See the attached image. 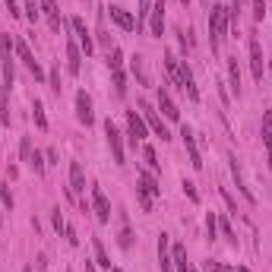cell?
Masks as SVG:
<instances>
[{"label": "cell", "instance_id": "cell-5", "mask_svg": "<svg viewBox=\"0 0 272 272\" xmlns=\"http://www.w3.org/2000/svg\"><path fill=\"white\" fill-rule=\"evenodd\" d=\"M127 136H130L133 143H140V140H146V136H149V124L143 120V114L127 111Z\"/></svg>", "mask_w": 272, "mask_h": 272}, {"label": "cell", "instance_id": "cell-13", "mask_svg": "<svg viewBox=\"0 0 272 272\" xmlns=\"http://www.w3.org/2000/svg\"><path fill=\"white\" fill-rule=\"evenodd\" d=\"M108 10H111V22L117 29H124V32H136V19H133L124 7H108Z\"/></svg>", "mask_w": 272, "mask_h": 272}, {"label": "cell", "instance_id": "cell-32", "mask_svg": "<svg viewBox=\"0 0 272 272\" xmlns=\"http://www.w3.org/2000/svg\"><path fill=\"white\" fill-rule=\"evenodd\" d=\"M117 244L124 247V250H130V247H133V231H130V225H124V228H120V238H117Z\"/></svg>", "mask_w": 272, "mask_h": 272}, {"label": "cell", "instance_id": "cell-1", "mask_svg": "<svg viewBox=\"0 0 272 272\" xmlns=\"http://www.w3.org/2000/svg\"><path fill=\"white\" fill-rule=\"evenodd\" d=\"M228 26H231V16H228V7H225V3L212 7V16H209V45H212V51H219L222 38L228 35Z\"/></svg>", "mask_w": 272, "mask_h": 272}, {"label": "cell", "instance_id": "cell-39", "mask_svg": "<svg viewBox=\"0 0 272 272\" xmlns=\"http://www.w3.org/2000/svg\"><path fill=\"white\" fill-rule=\"evenodd\" d=\"M19 155H22V161H29V155H32V140H29V136H22V146H19Z\"/></svg>", "mask_w": 272, "mask_h": 272}, {"label": "cell", "instance_id": "cell-15", "mask_svg": "<svg viewBox=\"0 0 272 272\" xmlns=\"http://www.w3.org/2000/svg\"><path fill=\"white\" fill-rule=\"evenodd\" d=\"M66 70L73 76H80V70H82V54H80V45L73 38L66 41Z\"/></svg>", "mask_w": 272, "mask_h": 272}, {"label": "cell", "instance_id": "cell-31", "mask_svg": "<svg viewBox=\"0 0 272 272\" xmlns=\"http://www.w3.org/2000/svg\"><path fill=\"white\" fill-rule=\"evenodd\" d=\"M108 66H111V70H124V54H120V48H111V54H108Z\"/></svg>", "mask_w": 272, "mask_h": 272}, {"label": "cell", "instance_id": "cell-43", "mask_svg": "<svg viewBox=\"0 0 272 272\" xmlns=\"http://www.w3.org/2000/svg\"><path fill=\"white\" fill-rule=\"evenodd\" d=\"M253 13H256V19H263L266 16V0H253Z\"/></svg>", "mask_w": 272, "mask_h": 272}, {"label": "cell", "instance_id": "cell-10", "mask_svg": "<svg viewBox=\"0 0 272 272\" xmlns=\"http://www.w3.org/2000/svg\"><path fill=\"white\" fill-rule=\"evenodd\" d=\"M76 117H80V124H86V127H92L95 124V114H92V98H89L86 92H76Z\"/></svg>", "mask_w": 272, "mask_h": 272}, {"label": "cell", "instance_id": "cell-34", "mask_svg": "<svg viewBox=\"0 0 272 272\" xmlns=\"http://www.w3.org/2000/svg\"><path fill=\"white\" fill-rule=\"evenodd\" d=\"M143 159L149 161V168H152V171H159V155H155L152 146H143Z\"/></svg>", "mask_w": 272, "mask_h": 272}, {"label": "cell", "instance_id": "cell-23", "mask_svg": "<svg viewBox=\"0 0 272 272\" xmlns=\"http://www.w3.org/2000/svg\"><path fill=\"white\" fill-rule=\"evenodd\" d=\"M92 250H95V266H101V269H108V272H111V259H108L105 244H101L98 238H92Z\"/></svg>", "mask_w": 272, "mask_h": 272}, {"label": "cell", "instance_id": "cell-46", "mask_svg": "<svg viewBox=\"0 0 272 272\" xmlns=\"http://www.w3.org/2000/svg\"><path fill=\"white\" fill-rule=\"evenodd\" d=\"M86 272H95V263H89V259H86Z\"/></svg>", "mask_w": 272, "mask_h": 272}, {"label": "cell", "instance_id": "cell-45", "mask_svg": "<svg viewBox=\"0 0 272 272\" xmlns=\"http://www.w3.org/2000/svg\"><path fill=\"white\" fill-rule=\"evenodd\" d=\"M222 199H225V203H228V209H231V212H238V203H234V199H231V193H228V190H222Z\"/></svg>", "mask_w": 272, "mask_h": 272}, {"label": "cell", "instance_id": "cell-4", "mask_svg": "<svg viewBox=\"0 0 272 272\" xmlns=\"http://www.w3.org/2000/svg\"><path fill=\"white\" fill-rule=\"evenodd\" d=\"M165 70H168V76H171V86H177L180 92H184V73H187V64H184V60H177L171 51H165Z\"/></svg>", "mask_w": 272, "mask_h": 272}, {"label": "cell", "instance_id": "cell-3", "mask_svg": "<svg viewBox=\"0 0 272 272\" xmlns=\"http://www.w3.org/2000/svg\"><path fill=\"white\" fill-rule=\"evenodd\" d=\"M105 136H108V146H111L114 165H124V161H127V155H124V136H120V130L111 124V117L105 120Z\"/></svg>", "mask_w": 272, "mask_h": 272}, {"label": "cell", "instance_id": "cell-7", "mask_svg": "<svg viewBox=\"0 0 272 272\" xmlns=\"http://www.w3.org/2000/svg\"><path fill=\"white\" fill-rule=\"evenodd\" d=\"M92 209H95V219H98L101 225L111 222V203H108V196L101 193V187H92Z\"/></svg>", "mask_w": 272, "mask_h": 272}, {"label": "cell", "instance_id": "cell-29", "mask_svg": "<svg viewBox=\"0 0 272 272\" xmlns=\"http://www.w3.org/2000/svg\"><path fill=\"white\" fill-rule=\"evenodd\" d=\"M38 13H41V3L38 0H26V7H22V16L29 22H38Z\"/></svg>", "mask_w": 272, "mask_h": 272}, {"label": "cell", "instance_id": "cell-30", "mask_svg": "<svg viewBox=\"0 0 272 272\" xmlns=\"http://www.w3.org/2000/svg\"><path fill=\"white\" fill-rule=\"evenodd\" d=\"M111 80H114V92L127 95V76H124V70H111Z\"/></svg>", "mask_w": 272, "mask_h": 272}, {"label": "cell", "instance_id": "cell-44", "mask_svg": "<svg viewBox=\"0 0 272 272\" xmlns=\"http://www.w3.org/2000/svg\"><path fill=\"white\" fill-rule=\"evenodd\" d=\"M7 10H10V16H16V19L22 16V10H19V3H16V0H7Z\"/></svg>", "mask_w": 272, "mask_h": 272}, {"label": "cell", "instance_id": "cell-25", "mask_svg": "<svg viewBox=\"0 0 272 272\" xmlns=\"http://www.w3.org/2000/svg\"><path fill=\"white\" fill-rule=\"evenodd\" d=\"M32 120H35V127H38V130H48V114H45V105H41L38 98L32 101Z\"/></svg>", "mask_w": 272, "mask_h": 272}, {"label": "cell", "instance_id": "cell-37", "mask_svg": "<svg viewBox=\"0 0 272 272\" xmlns=\"http://www.w3.org/2000/svg\"><path fill=\"white\" fill-rule=\"evenodd\" d=\"M64 238H66V244H70V247L80 244V238H76V228H73V225H66V228H64Z\"/></svg>", "mask_w": 272, "mask_h": 272}, {"label": "cell", "instance_id": "cell-38", "mask_svg": "<svg viewBox=\"0 0 272 272\" xmlns=\"http://www.w3.org/2000/svg\"><path fill=\"white\" fill-rule=\"evenodd\" d=\"M48 80H51V89H54V92H60V66H54L51 73H48Z\"/></svg>", "mask_w": 272, "mask_h": 272}, {"label": "cell", "instance_id": "cell-20", "mask_svg": "<svg viewBox=\"0 0 272 272\" xmlns=\"http://www.w3.org/2000/svg\"><path fill=\"white\" fill-rule=\"evenodd\" d=\"M168 234L161 231L159 234V266H161V272H174V263H171V253H168Z\"/></svg>", "mask_w": 272, "mask_h": 272}, {"label": "cell", "instance_id": "cell-49", "mask_svg": "<svg viewBox=\"0 0 272 272\" xmlns=\"http://www.w3.org/2000/svg\"><path fill=\"white\" fill-rule=\"evenodd\" d=\"M190 272H196V269H190Z\"/></svg>", "mask_w": 272, "mask_h": 272}, {"label": "cell", "instance_id": "cell-9", "mask_svg": "<svg viewBox=\"0 0 272 272\" xmlns=\"http://www.w3.org/2000/svg\"><path fill=\"white\" fill-rule=\"evenodd\" d=\"M149 32L161 38L165 32V0H152V13H149Z\"/></svg>", "mask_w": 272, "mask_h": 272}, {"label": "cell", "instance_id": "cell-11", "mask_svg": "<svg viewBox=\"0 0 272 272\" xmlns=\"http://www.w3.org/2000/svg\"><path fill=\"white\" fill-rule=\"evenodd\" d=\"M70 29H73V32H76V38H80L82 51H86V54H92V51H95V45H92V35H89L86 22H82L80 16H73V19H70Z\"/></svg>", "mask_w": 272, "mask_h": 272}, {"label": "cell", "instance_id": "cell-47", "mask_svg": "<svg viewBox=\"0 0 272 272\" xmlns=\"http://www.w3.org/2000/svg\"><path fill=\"white\" fill-rule=\"evenodd\" d=\"M234 272H247V269H244V266H240V269H234Z\"/></svg>", "mask_w": 272, "mask_h": 272}, {"label": "cell", "instance_id": "cell-12", "mask_svg": "<svg viewBox=\"0 0 272 272\" xmlns=\"http://www.w3.org/2000/svg\"><path fill=\"white\" fill-rule=\"evenodd\" d=\"M130 70H133V76H136L140 86H152V76H149V66H146V57H143V54L130 57Z\"/></svg>", "mask_w": 272, "mask_h": 272}, {"label": "cell", "instance_id": "cell-26", "mask_svg": "<svg viewBox=\"0 0 272 272\" xmlns=\"http://www.w3.org/2000/svg\"><path fill=\"white\" fill-rule=\"evenodd\" d=\"M0 124H10V89L0 86Z\"/></svg>", "mask_w": 272, "mask_h": 272}, {"label": "cell", "instance_id": "cell-27", "mask_svg": "<svg viewBox=\"0 0 272 272\" xmlns=\"http://www.w3.org/2000/svg\"><path fill=\"white\" fill-rule=\"evenodd\" d=\"M29 168H32L35 174H45V168H48V161H45V155L38 152V149H32V155H29V161H26Z\"/></svg>", "mask_w": 272, "mask_h": 272}, {"label": "cell", "instance_id": "cell-21", "mask_svg": "<svg viewBox=\"0 0 272 272\" xmlns=\"http://www.w3.org/2000/svg\"><path fill=\"white\" fill-rule=\"evenodd\" d=\"M140 190H146L152 199H155V196H161V187H159V180H155L149 171H140Z\"/></svg>", "mask_w": 272, "mask_h": 272}, {"label": "cell", "instance_id": "cell-40", "mask_svg": "<svg viewBox=\"0 0 272 272\" xmlns=\"http://www.w3.org/2000/svg\"><path fill=\"white\" fill-rule=\"evenodd\" d=\"M184 193L193 199V203H199V193H196V184H193V180H184Z\"/></svg>", "mask_w": 272, "mask_h": 272}, {"label": "cell", "instance_id": "cell-19", "mask_svg": "<svg viewBox=\"0 0 272 272\" xmlns=\"http://www.w3.org/2000/svg\"><path fill=\"white\" fill-rule=\"evenodd\" d=\"M70 190L73 193H86V171L80 161H70Z\"/></svg>", "mask_w": 272, "mask_h": 272}, {"label": "cell", "instance_id": "cell-24", "mask_svg": "<svg viewBox=\"0 0 272 272\" xmlns=\"http://www.w3.org/2000/svg\"><path fill=\"white\" fill-rule=\"evenodd\" d=\"M228 80H231V92L240 95V66H238V57L228 60Z\"/></svg>", "mask_w": 272, "mask_h": 272}, {"label": "cell", "instance_id": "cell-48", "mask_svg": "<svg viewBox=\"0 0 272 272\" xmlns=\"http://www.w3.org/2000/svg\"><path fill=\"white\" fill-rule=\"evenodd\" d=\"M111 272H124V269H117V266H114V269H111Z\"/></svg>", "mask_w": 272, "mask_h": 272}, {"label": "cell", "instance_id": "cell-22", "mask_svg": "<svg viewBox=\"0 0 272 272\" xmlns=\"http://www.w3.org/2000/svg\"><path fill=\"white\" fill-rule=\"evenodd\" d=\"M171 263H174V272H190V266H187V250H184V244H174V247H171Z\"/></svg>", "mask_w": 272, "mask_h": 272}, {"label": "cell", "instance_id": "cell-41", "mask_svg": "<svg viewBox=\"0 0 272 272\" xmlns=\"http://www.w3.org/2000/svg\"><path fill=\"white\" fill-rule=\"evenodd\" d=\"M0 196H3V206H7V209H13V193H10V184H3V187H0Z\"/></svg>", "mask_w": 272, "mask_h": 272}, {"label": "cell", "instance_id": "cell-42", "mask_svg": "<svg viewBox=\"0 0 272 272\" xmlns=\"http://www.w3.org/2000/svg\"><path fill=\"white\" fill-rule=\"evenodd\" d=\"M206 272H234V269H228V266H222V263H212V259H206Z\"/></svg>", "mask_w": 272, "mask_h": 272}, {"label": "cell", "instance_id": "cell-6", "mask_svg": "<svg viewBox=\"0 0 272 272\" xmlns=\"http://www.w3.org/2000/svg\"><path fill=\"white\" fill-rule=\"evenodd\" d=\"M140 108H143V120H146V124H149V127H152V130H155V133H159V136H161V143H168V140H171V133H168L165 120H161L159 114L152 111V105H146V101H140Z\"/></svg>", "mask_w": 272, "mask_h": 272}, {"label": "cell", "instance_id": "cell-28", "mask_svg": "<svg viewBox=\"0 0 272 272\" xmlns=\"http://www.w3.org/2000/svg\"><path fill=\"white\" fill-rule=\"evenodd\" d=\"M149 13H152V0H140V10H136V29L146 26Z\"/></svg>", "mask_w": 272, "mask_h": 272}, {"label": "cell", "instance_id": "cell-16", "mask_svg": "<svg viewBox=\"0 0 272 272\" xmlns=\"http://www.w3.org/2000/svg\"><path fill=\"white\" fill-rule=\"evenodd\" d=\"M159 108H161V114H165V120H180V108L174 105L168 89H159Z\"/></svg>", "mask_w": 272, "mask_h": 272}, {"label": "cell", "instance_id": "cell-36", "mask_svg": "<svg viewBox=\"0 0 272 272\" xmlns=\"http://www.w3.org/2000/svg\"><path fill=\"white\" fill-rule=\"evenodd\" d=\"M51 222H54V231H57V234H64V228H66V222H64V215H60V209H54V215H51Z\"/></svg>", "mask_w": 272, "mask_h": 272}, {"label": "cell", "instance_id": "cell-2", "mask_svg": "<svg viewBox=\"0 0 272 272\" xmlns=\"http://www.w3.org/2000/svg\"><path fill=\"white\" fill-rule=\"evenodd\" d=\"M13 48H16V57L22 60V64L29 66L35 73V80H45V70L38 66V60H35V54H32V48H29V41L26 38H13Z\"/></svg>", "mask_w": 272, "mask_h": 272}, {"label": "cell", "instance_id": "cell-8", "mask_svg": "<svg viewBox=\"0 0 272 272\" xmlns=\"http://www.w3.org/2000/svg\"><path fill=\"white\" fill-rule=\"evenodd\" d=\"M180 140H184V149H187V155H190V165L199 171V168H203V159H199V149H196V136H193V130L187 124L180 127Z\"/></svg>", "mask_w": 272, "mask_h": 272}, {"label": "cell", "instance_id": "cell-50", "mask_svg": "<svg viewBox=\"0 0 272 272\" xmlns=\"http://www.w3.org/2000/svg\"><path fill=\"white\" fill-rule=\"evenodd\" d=\"M238 3H240V0H238Z\"/></svg>", "mask_w": 272, "mask_h": 272}, {"label": "cell", "instance_id": "cell-18", "mask_svg": "<svg viewBox=\"0 0 272 272\" xmlns=\"http://www.w3.org/2000/svg\"><path fill=\"white\" fill-rule=\"evenodd\" d=\"M228 161H231V177H234V184H238V193H240V196L247 199V203H256V196H253V193H250V187L244 184V177H240V168H238V159H234V155H228Z\"/></svg>", "mask_w": 272, "mask_h": 272}, {"label": "cell", "instance_id": "cell-17", "mask_svg": "<svg viewBox=\"0 0 272 272\" xmlns=\"http://www.w3.org/2000/svg\"><path fill=\"white\" fill-rule=\"evenodd\" d=\"M250 70H253V80H263V48H259L256 38H250Z\"/></svg>", "mask_w": 272, "mask_h": 272}, {"label": "cell", "instance_id": "cell-33", "mask_svg": "<svg viewBox=\"0 0 272 272\" xmlns=\"http://www.w3.org/2000/svg\"><path fill=\"white\" fill-rule=\"evenodd\" d=\"M136 199H140V209H143V212H152V196H149L146 190H140V187H136Z\"/></svg>", "mask_w": 272, "mask_h": 272}, {"label": "cell", "instance_id": "cell-14", "mask_svg": "<svg viewBox=\"0 0 272 272\" xmlns=\"http://www.w3.org/2000/svg\"><path fill=\"white\" fill-rule=\"evenodd\" d=\"M38 3H41V13L48 16V26H51V32H60V29H64V19H60L57 3H54V0H38Z\"/></svg>", "mask_w": 272, "mask_h": 272}, {"label": "cell", "instance_id": "cell-35", "mask_svg": "<svg viewBox=\"0 0 272 272\" xmlns=\"http://www.w3.org/2000/svg\"><path fill=\"white\" fill-rule=\"evenodd\" d=\"M206 231H209V238L215 240V234H219V215H215V212L206 215Z\"/></svg>", "mask_w": 272, "mask_h": 272}]
</instances>
